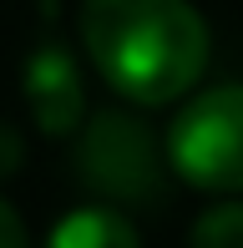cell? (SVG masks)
<instances>
[{
    "label": "cell",
    "instance_id": "cell-1",
    "mask_svg": "<svg viewBox=\"0 0 243 248\" xmlns=\"http://www.w3.org/2000/svg\"><path fill=\"white\" fill-rule=\"evenodd\" d=\"M76 31L117 96L167 107L208 66V26L187 0H81Z\"/></svg>",
    "mask_w": 243,
    "mask_h": 248
},
{
    "label": "cell",
    "instance_id": "cell-2",
    "mask_svg": "<svg viewBox=\"0 0 243 248\" xmlns=\"http://www.w3.org/2000/svg\"><path fill=\"white\" fill-rule=\"evenodd\" d=\"M167 162L203 193H243V86L187 101L167 127Z\"/></svg>",
    "mask_w": 243,
    "mask_h": 248
},
{
    "label": "cell",
    "instance_id": "cell-3",
    "mask_svg": "<svg viewBox=\"0 0 243 248\" xmlns=\"http://www.w3.org/2000/svg\"><path fill=\"white\" fill-rule=\"evenodd\" d=\"M76 172L91 193L112 202L162 198V152L132 111H96L76 142Z\"/></svg>",
    "mask_w": 243,
    "mask_h": 248
},
{
    "label": "cell",
    "instance_id": "cell-4",
    "mask_svg": "<svg viewBox=\"0 0 243 248\" xmlns=\"http://www.w3.org/2000/svg\"><path fill=\"white\" fill-rule=\"evenodd\" d=\"M20 92L30 101V117L46 137H71L81 127L86 111V92H81V71H76L71 51H61L56 41H41L26 56V76H20Z\"/></svg>",
    "mask_w": 243,
    "mask_h": 248
},
{
    "label": "cell",
    "instance_id": "cell-5",
    "mask_svg": "<svg viewBox=\"0 0 243 248\" xmlns=\"http://www.w3.org/2000/svg\"><path fill=\"white\" fill-rule=\"evenodd\" d=\"M46 248H142L137 228L122 218L106 202H91V208H71L66 218L51 228Z\"/></svg>",
    "mask_w": 243,
    "mask_h": 248
},
{
    "label": "cell",
    "instance_id": "cell-6",
    "mask_svg": "<svg viewBox=\"0 0 243 248\" xmlns=\"http://www.w3.org/2000/svg\"><path fill=\"white\" fill-rule=\"evenodd\" d=\"M187 248H243V202H218L193 223Z\"/></svg>",
    "mask_w": 243,
    "mask_h": 248
},
{
    "label": "cell",
    "instance_id": "cell-7",
    "mask_svg": "<svg viewBox=\"0 0 243 248\" xmlns=\"http://www.w3.org/2000/svg\"><path fill=\"white\" fill-rule=\"evenodd\" d=\"M0 248H30V233H26V223H20V213L10 208L5 198H0Z\"/></svg>",
    "mask_w": 243,
    "mask_h": 248
}]
</instances>
